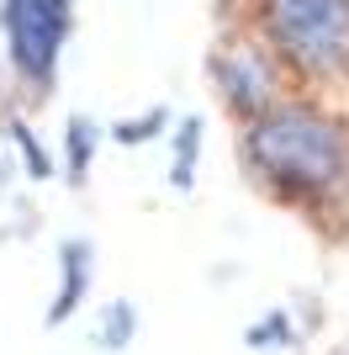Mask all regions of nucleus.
<instances>
[{"instance_id":"obj_1","label":"nucleus","mask_w":349,"mask_h":355,"mask_svg":"<svg viewBox=\"0 0 349 355\" xmlns=\"http://www.w3.org/2000/svg\"><path fill=\"white\" fill-rule=\"evenodd\" d=\"M238 170L265 202L318 228H339L349 202V117L291 90L238 128Z\"/></svg>"},{"instance_id":"obj_2","label":"nucleus","mask_w":349,"mask_h":355,"mask_svg":"<svg viewBox=\"0 0 349 355\" xmlns=\"http://www.w3.org/2000/svg\"><path fill=\"white\" fill-rule=\"evenodd\" d=\"M254 32L291 80H349V0H254Z\"/></svg>"},{"instance_id":"obj_3","label":"nucleus","mask_w":349,"mask_h":355,"mask_svg":"<svg viewBox=\"0 0 349 355\" xmlns=\"http://www.w3.org/2000/svg\"><path fill=\"white\" fill-rule=\"evenodd\" d=\"M69 32H74V0H0L6 64L32 96L53 90Z\"/></svg>"},{"instance_id":"obj_4","label":"nucleus","mask_w":349,"mask_h":355,"mask_svg":"<svg viewBox=\"0 0 349 355\" xmlns=\"http://www.w3.org/2000/svg\"><path fill=\"white\" fill-rule=\"evenodd\" d=\"M206 80L217 90V106L238 128L254 122L260 112H270L280 96H291V74L280 69V59L260 37H233V43L212 48L206 53Z\"/></svg>"},{"instance_id":"obj_5","label":"nucleus","mask_w":349,"mask_h":355,"mask_svg":"<svg viewBox=\"0 0 349 355\" xmlns=\"http://www.w3.org/2000/svg\"><path fill=\"white\" fill-rule=\"evenodd\" d=\"M90 286H96V244L90 239H64L58 244V286H53V302H48V329H64L74 313L85 308Z\"/></svg>"},{"instance_id":"obj_6","label":"nucleus","mask_w":349,"mask_h":355,"mask_svg":"<svg viewBox=\"0 0 349 355\" xmlns=\"http://www.w3.org/2000/svg\"><path fill=\"white\" fill-rule=\"evenodd\" d=\"M307 329L312 324L296 318V308H270V313H260V318L244 329V345L260 350V355H286V350H302Z\"/></svg>"},{"instance_id":"obj_7","label":"nucleus","mask_w":349,"mask_h":355,"mask_svg":"<svg viewBox=\"0 0 349 355\" xmlns=\"http://www.w3.org/2000/svg\"><path fill=\"white\" fill-rule=\"evenodd\" d=\"M96 148H101V122L96 117H69L64 122V180L85 186L96 170Z\"/></svg>"},{"instance_id":"obj_8","label":"nucleus","mask_w":349,"mask_h":355,"mask_svg":"<svg viewBox=\"0 0 349 355\" xmlns=\"http://www.w3.org/2000/svg\"><path fill=\"white\" fill-rule=\"evenodd\" d=\"M96 350L101 355H122L132 340H138V302L132 297H116V302H106L101 318H96Z\"/></svg>"},{"instance_id":"obj_9","label":"nucleus","mask_w":349,"mask_h":355,"mask_svg":"<svg viewBox=\"0 0 349 355\" xmlns=\"http://www.w3.org/2000/svg\"><path fill=\"white\" fill-rule=\"evenodd\" d=\"M196 159H202V117H180L170 138V186L190 191L196 186Z\"/></svg>"},{"instance_id":"obj_10","label":"nucleus","mask_w":349,"mask_h":355,"mask_svg":"<svg viewBox=\"0 0 349 355\" xmlns=\"http://www.w3.org/2000/svg\"><path fill=\"white\" fill-rule=\"evenodd\" d=\"M6 133H11V144H16V159H21V170H27V180H48L58 170L53 164V154H48V144L37 133H32L21 117H11L6 122Z\"/></svg>"},{"instance_id":"obj_11","label":"nucleus","mask_w":349,"mask_h":355,"mask_svg":"<svg viewBox=\"0 0 349 355\" xmlns=\"http://www.w3.org/2000/svg\"><path fill=\"white\" fill-rule=\"evenodd\" d=\"M164 128H170V112H164V106H154L148 117L116 122V128H111V138H116V144H122V148H138V144H154V138H159Z\"/></svg>"},{"instance_id":"obj_12","label":"nucleus","mask_w":349,"mask_h":355,"mask_svg":"<svg viewBox=\"0 0 349 355\" xmlns=\"http://www.w3.org/2000/svg\"><path fill=\"white\" fill-rule=\"evenodd\" d=\"M339 239H349V202H344V212H339V228H334Z\"/></svg>"},{"instance_id":"obj_13","label":"nucleus","mask_w":349,"mask_h":355,"mask_svg":"<svg viewBox=\"0 0 349 355\" xmlns=\"http://www.w3.org/2000/svg\"><path fill=\"white\" fill-rule=\"evenodd\" d=\"M334 355H349V345H339V350H334Z\"/></svg>"}]
</instances>
